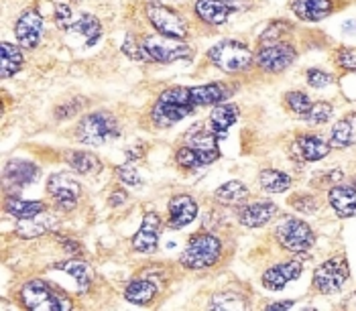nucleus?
<instances>
[{
    "instance_id": "obj_1",
    "label": "nucleus",
    "mask_w": 356,
    "mask_h": 311,
    "mask_svg": "<svg viewBox=\"0 0 356 311\" xmlns=\"http://www.w3.org/2000/svg\"><path fill=\"white\" fill-rule=\"evenodd\" d=\"M193 112L195 108L190 102V87L173 85L159 94L149 112V120L155 128H171Z\"/></svg>"
},
{
    "instance_id": "obj_2",
    "label": "nucleus",
    "mask_w": 356,
    "mask_h": 311,
    "mask_svg": "<svg viewBox=\"0 0 356 311\" xmlns=\"http://www.w3.org/2000/svg\"><path fill=\"white\" fill-rule=\"evenodd\" d=\"M208 61L228 76L247 74L254 65V51L236 39H222L206 51Z\"/></svg>"
},
{
    "instance_id": "obj_3",
    "label": "nucleus",
    "mask_w": 356,
    "mask_h": 311,
    "mask_svg": "<svg viewBox=\"0 0 356 311\" xmlns=\"http://www.w3.org/2000/svg\"><path fill=\"white\" fill-rule=\"evenodd\" d=\"M120 137V124L116 116L106 110L83 114L74 126V139L88 146H102Z\"/></svg>"
},
{
    "instance_id": "obj_4",
    "label": "nucleus",
    "mask_w": 356,
    "mask_h": 311,
    "mask_svg": "<svg viewBox=\"0 0 356 311\" xmlns=\"http://www.w3.org/2000/svg\"><path fill=\"white\" fill-rule=\"evenodd\" d=\"M222 240L210 232H197L188 240L184 253L179 256V264L188 271H206L218 264L222 258Z\"/></svg>"
},
{
    "instance_id": "obj_5",
    "label": "nucleus",
    "mask_w": 356,
    "mask_h": 311,
    "mask_svg": "<svg viewBox=\"0 0 356 311\" xmlns=\"http://www.w3.org/2000/svg\"><path fill=\"white\" fill-rule=\"evenodd\" d=\"M19 299L25 310L31 311H70L74 301L43 279H31L21 287Z\"/></svg>"
},
{
    "instance_id": "obj_6",
    "label": "nucleus",
    "mask_w": 356,
    "mask_h": 311,
    "mask_svg": "<svg viewBox=\"0 0 356 311\" xmlns=\"http://www.w3.org/2000/svg\"><path fill=\"white\" fill-rule=\"evenodd\" d=\"M145 15L149 25L155 28V33L171 37V39H181L186 41L190 37V21L173 6L159 2V0H149L145 4Z\"/></svg>"
},
{
    "instance_id": "obj_7",
    "label": "nucleus",
    "mask_w": 356,
    "mask_h": 311,
    "mask_svg": "<svg viewBox=\"0 0 356 311\" xmlns=\"http://www.w3.org/2000/svg\"><path fill=\"white\" fill-rule=\"evenodd\" d=\"M275 240L289 255H305L316 246V232L302 218L287 216L275 228Z\"/></svg>"
},
{
    "instance_id": "obj_8",
    "label": "nucleus",
    "mask_w": 356,
    "mask_h": 311,
    "mask_svg": "<svg viewBox=\"0 0 356 311\" xmlns=\"http://www.w3.org/2000/svg\"><path fill=\"white\" fill-rule=\"evenodd\" d=\"M350 279V264L346 255H334L320 262L314 271L312 287L320 295H336Z\"/></svg>"
},
{
    "instance_id": "obj_9",
    "label": "nucleus",
    "mask_w": 356,
    "mask_h": 311,
    "mask_svg": "<svg viewBox=\"0 0 356 311\" xmlns=\"http://www.w3.org/2000/svg\"><path fill=\"white\" fill-rule=\"evenodd\" d=\"M143 49L149 57V63H173L181 59H190L193 56V47L188 45L181 39H171L163 37L159 33L155 35H145L140 39Z\"/></svg>"
},
{
    "instance_id": "obj_10",
    "label": "nucleus",
    "mask_w": 356,
    "mask_h": 311,
    "mask_svg": "<svg viewBox=\"0 0 356 311\" xmlns=\"http://www.w3.org/2000/svg\"><path fill=\"white\" fill-rule=\"evenodd\" d=\"M298 59V49L289 41H277V43H265L257 49L254 63L263 74L279 76L287 72Z\"/></svg>"
},
{
    "instance_id": "obj_11",
    "label": "nucleus",
    "mask_w": 356,
    "mask_h": 311,
    "mask_svg": "<svg viewBox=\"0 0 356 311\" xmlns=\"http://www.w3.org/2000/svg\"><path fill=\"white\" fill-rule=\"evenodd\" d=\"M45 190L59 212L76 210V205L80 203V198H82L80 181L72 173H65V171H57L54 175H49Z\"/></svg>"
},
{
    "instance_id": "obj_12",
    "label": "nucleus",
    "mask_w": 356,
    "mask_h": 311,
    "mask_svg": "<svg viewBox=\"0 0 356 311\" xmlns=\"http://www.w3.org/2000/svg\"><path fill=\"white\" fill-rule=\"evenodd\" d=\"M163 220L157 212H147L143 216V222L138 226L137 234L131 240L133 251L138 255H153L159 249V236H161Z\"/></svg>"
},
{
    "instance_id": "obj_13",
    "label": "nucleus",
    "mask_w": 356,
    "mask_h": 311,
    "mask_svg": "<svg viewBox=\"0 0 356 311\" xmlns=\"http://www.w3.org/2000/svg\"><path fill=\"white\" fill-rule=\"evenodd\" d=\"M45 19L37 8H27L19 15L15 23V35L23 49H35L43 39Z\"/></svg>"
},
{
    "instance_id": "obj_14",
    "label": "nucleus",
    "mask_w": 356,
    "mask_h": 311,
    "mask_svg": "<svg viewBox=\"0 0 356 311\" xmlns=\"http://www.w3.org/2000/svg\"><path fill=\"white\" fill-rule=\"evenodd\" d=\"M303 273V262L300 258H289V260H281L273 267H269L263 277L261 283L267 291H281L289 283L298 281Z\"/></svg>"
},
{
    "instance_id": "obj_15",
    "label": "nucleus",
    "mask_w": 356,
    "mask_h": 311,
    "mask_svg": "<svg viewBox=\"0 0 356 311\" xmlns=\"http://www.w3.org/2000/svg\"><path fill=\"white\" fill-rule=\"evenodd\" d=\"M200 214V205L190 194H175L167 203V226L171 230H181L190 226Z\"/></svg>"
},
{
    "instance_id": "obj_16",
    "label": "nucleus",
    "mask_w": 356,
    "mask_h": 311,
    "mask_svg": "<svg viewBox=\"0 0 356 311\" xmlns=\"http://www.w3.org/2000/svg\"><path fill=\"white\" fill-rule=\"evenodd\" d=\"M41 175L39 165H35L33 161L27 159H10L4 167V185L10 187L13 192L25 190L29 185H33Z\"/></svg>"
},
{
    "instance_id": "obj_17",
    "label": "nucleus",
    "mask_w": 356,
    "mask_h": 311,
    "mask_svg": "<svg viewBox=\"0 0 356 311\" xmlns=\"http://www.w3.org/2000/svg\"><path fill=\"white\" fill-rule=\"evenodd\" d=\"M234 92L236 90L232 85L222 84V82L192 85L190 87V102L195 110L204 108V106H218L222 102H228L234 96Z\"/></svg>"
},
{
    "instance_id": "obj_18",
    "label": "nucleus",
    "mask_w": 356,
    "mask_h": 311,
    "mask_svg": "<svg viewBox=\"0 0 356 311\" xmlns=\"http://www.w3.org/2000/svg\"><path fill=\"white\" fill-rule=\"evenodd\" d=\"M332 151L330 142L320 137V135H307L303 133L296 141H293V149H291V157H296L302 163H316L326 159Z\"/></svg>"
},
{
    "instance_id": "obj_19",
    "label": "nucleus",
    "mask_w": 356,
    "mask_h": 311,
    "mask_svg": "<svg viewBox=\"0 0 356 311\" xmlns=\"http://www.w3.org/2000/svg\"><path fill=\"white\" fill-rule=\"evenodd\" d=\"M279 214V208L275 201L263 199V201H250L238 208V222L241 226L254 230V228L267 226L275 216Z\"/></svg>"
},
{
    "instance_id": "obj_20",
    "label": "nucleus",
    "mask_w": 356,
    "mask_h": 311,
    "mask_svg": "<svg viewBox=\"0 0 356 311\" xmlns=\"http://www.w3.org/2000/svg\"><path fill=\"white\" fill-rule=\"evenodd\" d=\"M220 159V149L216 151H208V149H197V146H192V144H181L177 146L175 151V163L177 167L186 171H197L212 165L214 161Z\"/></svg>"
},
{
    "instance_id": "obj_21",
    "label": "nucleus",
    "mask_w": 356,
    "mask_h": 311,
    "mask_svg": "<svg viewBox=\"0 0 356 311\" xmlns=\"http://www.w3.org/2000/svg\"><path fill=\"white\" fill-rule=\"evenodd\" d=\"M328 203L338 218L356 216V187L353 183H336L328 190Z\"/></svg>"
},
{
    "instance_id": "obj_22",
    "label": "nucleus",
    "mask_w": 356,
    "mask_h": 311,
    "mask_svg": "<svg viewBox=\"0 0 356 311\" xmlns=\"http://www.w3.org/2000/svg\"><path fill=\"white\" fill-rule=\"evenodd\" d=\"M289 8L303 23H320L334 12L332 0H293Z\"/></svg>"
},
{
    "instance_id": "obj_23",
    "label": "nucleus",
    "mask_w": 356,
    "mask_h": 311,
    "mask_svg": "<svg viewBox=\"0 0 356 311\" xmlns=\"http://www.w3.org/2000/svg\"><path fill=\"white\" fill-rule=\"evenodd\" d=\"M238 118H241V108H238L236 104H232V102H222V104L212 108L210 118H208V124H210L212 133L222 141V139H226L230 126L238 122Z\"/></svg>"
},
{
    "instance_id": "obj_24",
    "label": "nucleus",
    "mask_w": 356,
    "mask_h": 311,
    "mask_svg": "<svg viewBox=\"0 0 356 311\" xmlns=\"http://www.w3.org/2000/svg\"><path fill=\"white\" fill-rule=\"evenodd\" d=\"M193 12L208 27H220V25L228 23V19L232 15L230 8L224 4V0H195Z\"/></svg>"
},
{
    "instance_id": "obj_25",
    "label": "nucleus",
    "mask_w": 356,
    "mask_h": 311,
    "mask_svg": "<svg viewBox=\"0 0 356 311\" xmlns=\"http://www.w3.org/2000/svg\"><path fill=\"white\" fill-rule=\"evenodd\" d=\"M55 226H57V218L47 210V212H43V214H39V216H35V218L17 220L15 234H17L19 238L31 240V238H39V236L51 232Z\"/></svg>"
},
{
    "instance_id": "obj_26",
    "label": "nucleus",
    "mask_w": 356,
    "mask_h": 311,
    "mask_svg": "<svg viewBox=\"0 0 356 311\" xmlns=\"http://www.w3.org/2000/svg\"><path fill=\"white\" fill-rule=\"evenodd\" d=\"M67 33H72V35H76V37H82L86 47H92V45H96V43L100 41V37H102V23H100V19H98L96 15L80 12V15L74 19V23H72V27H70Z\"/></svg>"
},
{
    "instance_id": "obj_27",
    "label": "nucleus",
    "mask_w": 356,
    "mask_h": 311,
    "mask_svg": "<svg viewBox=\"0 0 356 311\" xmlns=\"http://www.w3.org/2000/svg\"><path fill=\"white\" fill-rule=\"evenodd\" d=\"M248 198H250L248 187L238 179H230V181L222 183L214 192V201L224 208H241L247 203Z\"/></svg>"
},
{
    "instance_id": "obj_28",
    "label": "nucleus",
    "mask_w": 356,
    "mask_h": 311,
    "mask_svg": "<svg viewBox=\"0 0 356 311\" xmlns=\"http://www.w3.org/2000/svg\"><path fill=\"white\" fill-rule=\"evenodd\" d=\"M47 203L41 199H21V198H6L4 199V212L15 218V220H29L35 218L43 212H47Z\"/></svg>"
},
{
    "instance_id": "obj_29",
    "label": "nucleus",
    "mask_w": 356,
    "mask_h": 311,
    "mask_svg": "<svg viewBox=\"0 0 356 311\" xmlns=\"http://www.w3.org/2000/svg\"><path fill=\"white\" fill-rule=\"evenodd\" d=\"M159 295V285L151 279H133L124 287V299L133 305H151Z\"/></svg>"
},
{
    "instance_id": "obj_30",
    "label": "nucleus",
    "mask_w": 356,
    "mask_h": 311,
    "mask_svg": "<svg viewBox=\"0 0 356 311\" xmlns=\"http://www.w3.org/2000/svg\"><path fill=\"white\" fill-rule=\"evenodd\" d=\"M25 65V56H23V47L2 41L0 43V78L8 80L15 74H19Z\"/></svg>"
},
{
    "instance_id": "obj_31",
    "label": "nucleus",
    "mask_w": 356,
    "mask_h": 311,
    "mask_svg": "<svg viewBox=\"0 0 356 311\" xmlns=\"http://www.w3.org/2000/svg\"><path fill=\"white\" fill-rule=\"evenodd\" d=\"M328 142L332 149H350L356 144V112L346 114L332 126Z\"/></svg>"
},
{
    "instance_id": "obj_32",
    "label": "nucleus",
    "mask_w": 356,
    "mask_h": 311,
    "mask_svg": "<svg viewBox=\"0 0 356 311\" xmlns=\"http://www.w3.org/2000/svg\"><path fill=\"white\" fill-rule=\"evenodd\" d=\"M65 161L72 169L80 175H96L102 171V161L96 153L92 151H83V149H76V151H70L65 155Z\"/></svg>"
},
{
    "instance_id": "obj_33",
    "label": "nucleus",
    "mask_w": 356,
    "mask_h": 311,
    "mask_svg": "<svg viewBox=\"0 0 356 311\" xmlns=\"http://www.w3.org/2000/svg\"><path fill=\"white\" fill-rule=\"evenodd\" d=\"M259 185L267 194H283V192L291 190L293 177L285 171L267 167V169L259 171Z\"/></svg>"
},
{
    "instance_id": "obj_34",
    "label": "nucleus",
    "mask_w": 356,
    "mask_h": 311,
    "mask_svg": "<svg viewBox=\"0 0 356 311\" xmlns=\"http://www.w3.org/2000/svg\"><path fill=\"white\" fill-rule=\"evenodd\" d=\"M55 269L67 273L70 277H74V281L78 283V289L86 293L92 285V267L82 260V258H70V260H63V262H57Z\"/></svg>"
},
{
    "instance_id": "obj_35",
    "label": "nucleus",
    "mask_w": 356,
    "mask_h": 311,
    "mask_svg": "<svg viewBox=\"0 0 356 311\" xmlns=\"http://www.w3.org/2000/svg\"><path fill=\"white\" fill-rule=\"evenodd\" d=\"M210 308L212 310H232L241 311L247 310L248 301L245 299L243 293H232V291H226V293H216L210 301Z\"/></svg>"
},
{
    "instance_id": "obj_36",
    "label": "nucleus",
    "mask_w": 356,
    "mask_h": 311,
    "mask_svg": "<svg viewBox=\"0 0 356 311\" xmlns=\"http://www.w3.org/2000/svg\"><path fill=\"white\" fill-rule=\"evenodd\" d=\"M283 104L289 112H293L298 118H302L303 114L309 110L312 106V98L302 92V90H291V92H285L283 94Z\"/></svg>"
},
{
    "instance_id": "obj_37",
    "label": "nucleus",
    "mask_w": 356,
    "mask_h": 311,
    "mask_svg": "<svg viewBox=\"0 0 356 311\" xmlns=\"http://www.w3.org/2000/svg\"><path fill=\"white\" fill-rule=\"evenodd\" d=\"M334 114V106L326 102V100H320V102H312L309 110L303 114L302 120L312 124V126H320V124H326Z\"/></svg>"
},
{
    "instance_id": "obj_38",
    "label": "nucleus",
    "mask_w": 356,
    "mask_h": 311,
    "mask_svg": "<svg viewBox=\"0 0 356 311\" xmlns=\"http://www.w3.org/2000/svg\"><path fill=\"white\" fill-rule=\"evenodd\" d=\"M293 31V27L287 23V21H281V19H277L273 23H269V27L263 31V35H261V45H265V43H277V41H285L283 37L285 35H289Z\"/></svg>"
},
{
    "instance_id": "obj_39",
    "label": "nucleus",
    "mask_w": 356,
    "mask_h": 311,
    "mask_svg": "<svg viewBox=\"0 0 356 311\" xmlns=\"http://www.w3.org/2000/svg\"><path fill=\"white\" fill-rule=\"evenodd\" d=\"M116 177H118V181L124 187H140L143 185V177H140V173L135 167V163H131V161H127L124 165L116 167Z\"/></svg>"
},
{
    "instance_id": "obj_40",
    "label": "nucleus",
    "mask_w": 356,
    "mask_h": 311,
    "mask_svg": "<svg viewBox=\"0 0 356 311\" xmlns=\"http://www.w3.org/2000/svg\"><path fill=\"white\" fill-rule=\"evenodd\" d=\"M120 51L129 57V59H133V61H147V63H149V57H147L145 49H143L140 39H137V37H135V35H131V33L124 37V43H122Z\"/></svg>"
},
{
    "instance_id": "obj_41",
    "label": "nucleus",
    "mask_w": 356,
    "mask_h": 311,
    "mask_svg": "<svg viewBox=\"0 0 356 311\" xmlns=\"http://www.w3.org/2000/svg\"><path fill=\"white\" fill-rule=\"evenodd\" d=\"M74 10H72V6L67 4V2H55L54 6V21L55 25L59 31H70L72 27V23H74Z\"/></svg>"
},
{
    "instance_id": "obj_42",
    "label": "nucleus",
    "mask_w": 356,
    "mask_h": 311,
    "mask_svg": "<svg viewBox=\"0 0 356 311\" xmlns=\"http://www.w3.org/2000/svg\"><path fill=\"white\" fill-rule=\"evenodd\" d=\"M289 205L300 214H316L318 208H320L318 199L309 196V194H298V196L289 198Z\"/></svg>"
},
{
    "instance_id": "obj_43",
    "label": "nucleus",
    "mask_w": 356,
    "mask_h": 311,
    "mask_svg": "<svg viewBox=\"0 0 356 311\" xmlns=\"http://www.w3.org/2000/svg\"><path fill=\"white\" fill-rule=\"evenodd\" d=\"M305 82L309 87H316V90H322V87H328L334 82V76L330 72H324L320 67H309L305 72Z\"/></svg>"
},
{
    "instance_id": "obj_44",
    "label": "nucleus",
    "mask_w": 356,
    "mask_h": 311,
    "mask_svg": "<svg viewBox=\"0 0 356 311\" xmlns=\"http://www.w3.org/2000/svg\"><path fill=\"white\" fill-rule=\"evenodd\" d=\"M334 63L344 72H356V47H340L334 53Z\"/></svg>"
},
{
    "instance_id": "obj_45",
    "label": "nucleus",
    "mask_w": 356,
    "mask_h": 311,
    "mask_svg": "<svg viewBox=\"0 0 356 311\" xmlns=\"http://www.w3.org/2000/svg\"><path fill=\"white\" fill-rule=\"evenodd\" d=\"M83 102L80 100H72V102H67V104H63V106H59L57 110H55V118L57 120H65V118H72V116H78V112L82 110Z\"/></svg>"
},
{
    "instance_id": "obj_46",
    "label": "nucleus",
    "mask_w": 356,
    "mask_h": 311,
    "mask_svg": "<svg viewBox=\"0 0 356 311\" xmlns=\"http://www.w3.org/2000/svg\"><path fill=\"white\" fill-rule=\"evenodd\" d=\"M127 201H129V194H127L124 190H112V192H110L108 203L112 208H120V205H124Z\"/></svg>"
},
{
    "instance_id": "obj_47",
    "label": "nucleus",
    "mask_w": 356,
    "mask_h": 311,
    "mask_svg": "<svg viewBox=\"0 0 356 311\" xmlns=\"http://www.w3.org/2000/svg\"><path fill=\"white\" fill-rule=\"evenodd\" d=\"M224 4L230 8V12H241V10H247L248 0H224Z\"/></svg>"
},
{
    "instance_id": "obj_48",
    "label": "nucleus",
    "mask_w": 356,
    "mask_h": 311,
    "mask_svg": "<svg viewBox=\"0 0 356 311\" xmlns=\"http://www.w3.org/2000/svg\"><path fill=\"white\" fill-rule=\"evenodd\" d=\"M293 305H296V301H291V299H287V301H275V303H269V305H267V310H269V311H271V310H275V311H279V310H291Z\"/></svg>"
},
{
    "instance_id": "obj_49",
    "label": "nucleus",
    "mask_w": 356,
    "mask_h": 311,
    "mask_svg": "<svg viewBox=\"0 0 356 311\" xmlns=\"http://www.w3.org/2000/svg\"><path fill=\"white\" fill-rule=\"evenodd\" d=\"M344 31H346V33L356 31V21H348V23H344Z\"/></svg>"
},
{
    "instance_id": "obj_50",
    "label": "nucleus",
    "mask_w": 356,
    "mask_h": 311,
    "mask_svg": "<svg viewBox=\"0 0 356 311\" xmlns=\"http://www.w3.org/2000/svg\"><path fill=\"white\" fill-rule=\"evenodd\" d=\"M353 185H355V187H356V175H355V177H353Z\"/></svg>"
}]
</instances>
